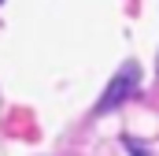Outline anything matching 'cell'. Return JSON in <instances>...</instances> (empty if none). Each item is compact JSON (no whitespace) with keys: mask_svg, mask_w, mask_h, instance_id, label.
<instances>
[{"mask_svg":"<svg viewBox=\"0 0 159 156\" xmlns=\"http://www.w3.org/2000/svg\"><path fill=\"white\" fill-rule=\"evenodd\" d=\"M137 78H141V67L137 63H126L119 75L111 78V85L104 89V97H100V104H96V112H111L115 104H122L129 93H133V85H137Z\"/></svg>","mask_w":159,"mask_h":156,"instance_id":"cell-1","label":"cell"}]
</instances>
